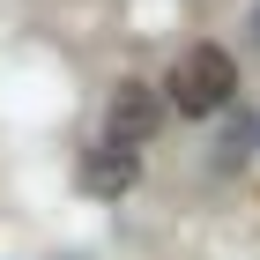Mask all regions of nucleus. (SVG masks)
I'll return each mask as SVG.
<instances>
[{"mask_svg":"<svg viewBox=\"0 0 260 260\" xmlns=\"http://www.w3.org/2000/svg\"><path fill=\"white\" fill-rule=\"evenodd\" d=\"M171 104L179 112H193V119H208V112H223L231 104V89H238V60L223 52V45H186L179 60H171Z\"/></svg>","mask_w":260,"mask_h":260,"instance_id":"obj_1","label":"nucleus"},{"mask_svg":"<svg viewBox=\"0 0 260 260\" xmlns=\"http://www.w3.org/2000/svg\"><path fill=\"white\" fill-rule=\"evenodd\" d=\"M164 119V97L149 89V82H119L112 89V112H104V134H112V149H141V141L156 134Z\"/></svg>","mask_w":260,"mask_h":260,"instance_id":"obj_2","label":"nucleus"}]
</instances>
